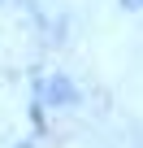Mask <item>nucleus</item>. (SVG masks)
Returning <instances> with one entry per match:
<instances>
[{
    "mask_svg": "<svg viewBox=\"0 0 143 148\" xmlns=\"http://www.w3.org/2000/svg\"><path fill=\"white\" fill-rule=\"evenodd\" d=\"M52 100H74V87L61 83V79H52Z\"/></svg>",
    "mask_w": 143,
    "mask_h": 148,
    "instance_id": "obj_1",
    "label": "nucleus"
}]
</instances>
